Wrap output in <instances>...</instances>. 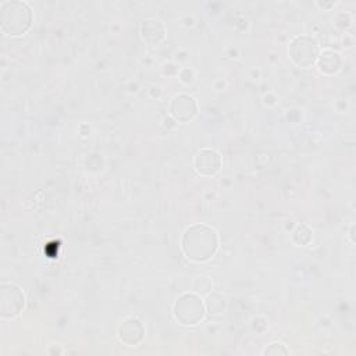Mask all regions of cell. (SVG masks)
<instances>
[{"label":"cell","mask_w":356,"mask_h":356,"mask_svg":"<svg viewBox=\"0 0 356 356\" xmlns=\"http://www.w3.org/2000/svg\"><path fill=\"white\" fill-rule=\"evenodd\" d=\"M3 11V29L11 35L24 33L31 25V10L25 3L8 1L1 7Z\"/></svg>","instance_id":"obj_1"}]
</instances>
